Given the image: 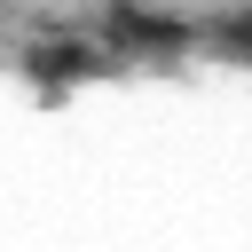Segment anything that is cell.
Instances as JSON below:
<instances>
[{
	"mask_svg": "<svg viewBox=\"0 0 252 252\" xmlns=\"http://www.w3.org/2000/svg\"><path fill=\"white\" fill-rule=\"evenodd\" d=\"M110 63H118L110 39H32V47L16 55V71H24L39 94H63V87H79V79H102Z\"/></svg>",
	"mask_w": 252,
	"mask_h": 252,
	"instance_id": "6da1fadb",
	"label": "cell"
},
{
	"mask_svg": "<svg viewBox=\"0 0 252 252\" xmlns=\"http://www.w3.org/2000/svg\"><path fill=\"white\" fill-rule=\"evenodd\" d=\"M213 39H228V47H244V55H252V8L220 16V24H213Z\"/></svg>",
	"mask_w": 252,
	"mask_h": 252,
	"instance_id": "7a4b0ae2",
	"label": "cell"
}]
</instances>
